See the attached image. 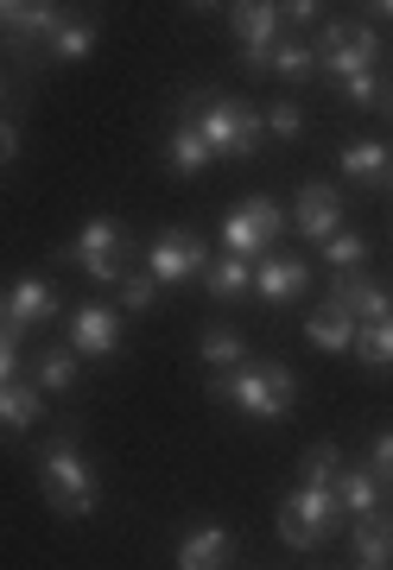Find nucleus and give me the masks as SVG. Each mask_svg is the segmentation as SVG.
Here are the masks:
<instances>
[{"label":"nucleus","mask_w":393,"mask_h":570,"mask_svg":"<svg viewBox=\"0 0 393 570\" xmlns=\"http://www.w3.org/2000/svg\"><path fill=\"white\" fill-rule=\"evenodd\" d=\"M39 482H45V501L63 513V520H83V513L102 508V482H96V463L83 456V438L77 425H63L39 456Z\"/></svg>","instance_id":"nucleus-1"},{"label":"nucleus","mask_w":393,"mask_h":570,"mask_svg":"<svg viewBox=\"0 0 393 570\" xmlns=\"http://www.w3.org/2000/svg\"><path fill=\"white\" fill-rule=\"evenodd\" d=\"M185 121H197V134L209 140L216 159H254L261 140H267L261 108L242 102V96H223V89H197V96L185 102Z\"/></svg>","instance_id":"nucleus-2"},{"label":"nucleus","mask_w":393,"mask_h":570,"mask_svg":"<svg viewBox=\"0 0 393 570\" xmlns=\"http://www.w3.org/2000/svg\"><path fill=\"white\" fill-rule=\"evenodd\" d=\"M209 400H235L248 419H286L298 400V374L286 362H242L209 374Z\"/></svg>","instance_id":"nucleus-3"},{"label":"nucleus","mask_w":393,"mask_h":570,"mask_svg":"<svg viewBox=\"0 0 393 570\" xmlns=\"http://www.w3.org/2000/svg\"><path fill=\"white\" fill-rule=\"evenodd\" d=\"M58 261L77 266V273H89L96 285H121L127 266H134V235H127L115 216H89V228H83L70 247H63Z\"/></svg>","instance_id":"nucleus-4"},{"label":"nucleus","mask_w":393,"mask_h":570,"mask_svg":"<svg viewBox=\"0 0 393 570\" xmlns=\"http://www.w3.org/2000/svg\"><path fill=\"white\" fill-rule=\"evenodd\" d=\"M350 513H343V501H336V489H298L279 501V539H286L292 551H317L324 539H331L336 527H343Z\"/></svg>","instance_id":"nucleus-5"},{"label":"nucleus","mask_w":393,"mask_h":570,"mask_svg":"<svg viewBox=\"0 0 393 570\" xmlns=\"http://www.w3.org/2000/svg\"><path fill=\"white\" fill-rule=\"evenodd\" d=\"M279 235H286V216H279V204H273V197H242V204L228 209V223H223L228 254H242L248 266L267 261Z\"/></svg>","instance_id":"nucleus-6"},{"label":"nucleus","mask_w":393,"mask_h":570,"mask_svg":"<svg viewBox=\"0 0 393 570\" xmlns=\"http://www.w3.org/2000/svg\"><path fill=\"white\" fill-rule=\"evenodd\" d=\"M374 58H381V32L374 26H324V39H317V70L331 82H350V77H369Z\"/></svg>","instance_id":"nucleus-7"},{"label":"nucleus","mask_w":393,"mask_h":570,"mask_svg":"<svg viewBox=\"0 0 393 570\" xmlns=\"http://www.w3.org/2000/svg\"><path fill=\"white\" fill-rule=\"evenodd\" d=\"M228 26H235L242 51H248V77H261L273 45H279V7L273 0H242V7H228Z\"/></svg>","instance_id":"nucleus-8"},{"label":"nucleus","mask_w":393,"mask_h":570,"mask_svg":"<svg viewBox=\"0 0 393 570\" xmlns=\"http://www.w3.org/2000/svg\"><path fill=\"white\" fill-rule=\"evenodd\" d=\"M146 266H153V279L159 285H185V279H204V242L190 235V228H166L159 242H153V254H146Z\"/></svg>","instance_id":"nucleus-9"},{"label":"nucleus","mask_w":393,"mask_h":570,"mask_svg":"<svg viewBox=\"0 0 393 570\" xmlns=\"http://www.w3.org/2000/svg\"><path fill=\"white\" fill-rule=\"evenodd\" d=\"M63 13L58 7H32V0H0V32H7V45L20 51V58H32V45H51L58 39Z\"/></svg>","instance_id":"nucleus-10"},{"label":"nucleus","mask_w":393,"mask_h":570,"mask_svg":"<svg viewBox=\"0 0 393 570\" xmlns=\"http://www.w3.org/2000/svg\"><path fill=\"white\" fill-rule=\"evenodd\" d=\"M331 298L350 311L355 324H387V317H393V292H387V285H374L362 266L336 273V279H331Z\"/></svg>","instance_id":"nucleus-11"},{"label":"nucleus","mask_w":393,"mask_h":570,"mask_svg":"<svg viewBox=\"0 0 393 570\" xmlns=\"http://www.w3.org/2000/svg\"><path fill=\"white\" fill-rule=\"evenodd\" d=\"M51 317H58V285H51V279H20L7 298H0V324L13 330V336H20V330L51 324Z\"/></svg>","instance_id":"nucleus-12"},{"label":"nucleus","mask_w":393,"mask_h":570,"mask_svg":"<svg viewBox=\"0 0 393 570\" xmlns=\"http://www.w3.org/2000/svg\"><path fill=\"white\" fill-rule=\"evenodd\" d=\"M286 223H298V235H311V242H331L336 228H343L336 184H298V204H292Z\"/></svg>","instance_id":"nucleus-13"},{"label":"nucleus","mask_w":393,"mask_h":570,"mask_svg":"<svg viewBox=\"0 0 393 570\" xmlns=\"http://www.w3.org/2000/svg\"><path fill=\"white\" fill-rule=\"evenodd\" d=\"M115 343H121V311H108V305H83V311H70V348L77 355H115Z\"/></svg>","instance_id":"nucleus-14"},{"label":"nucleus","mask_w":393,"mask_h":570,"mask_svg":"<svg viewBox=\"0 0 393 570\" xmlns=\"http://www.w3.org/2000/svg\"><path fill=\"white\" fill-rule=\"evenodd\" d=\"M228 558H235V532L216 520L185 532V546H178V570H228Z\"/></svg>","instance_id":"nucleus-15"},{"label":"nucleus","mask_w":393,"mask_h":570,"mask_svg":"<svg viewBox=\"0 0 393 570\" xmlns=\"http://www.w3.org/2000/svg\"><path fill=\"white\" fill-rule=\"evenodd\" d=\"M305 261L298 254H267V261H254V292L267 298V305H286V298H298L305 292Z\"/></svg>","instance_id":"nucleus-16"},{"label":"nucleus","mask_w":393,"mask_h":570,"mask_svg":"<svg viewBox=\"0 0 393 570\" xmlns=\"http://www.w3.org/2000/svg\"><path fill=\"white\" fill-rule=\"evenodd\" d=\"M355 330H362V324H355V317H350L343 305H336V298H324V305H317V311L305 317V336H311L317 348H331V355L355 348Z\"/></svg>","instance_id":"nucleus-17"},{"label":"nucleus","mask_w":393,"mask_h":570,"mask_svg":"<svg viewBox=\"0 0 393 570\" xmlns=\"http://www.w3.org/2000/svg\"><path fill=\"white\" fill-rule=\"evenodd\" d=\"M197 362L216 367V374H223V367H242V362H248V336H242V330H228V324H209L204 336H197Z\"/></svg>","instance_id":"nucleus-18"},{"label":"nucleus","mask_w":393,"mask_h":570,"mask_svg":"<svg viewBox=\"0 0 393 570\" xmlns=\"http://www.w3.org/2000/svg\"><path fill=\"white\" fill-rule=\"evenodd\" d=\"M166 159H171V171H178V178H197L216 153H209V140L197 134V121H178V127H171V140H166Z\"/></svg>","instance_id":"nucleus-19"},{"label":"nucleus","mask_w":393,"mask_h":570,"mask_svg":"<svg viewBox=\"0 0 393 570\" xmlns=\"http://www.w3.org/2000/svg\"><path fill=\"white\" fill-rule=\"evenodd\" d=\"M355 551H362V564H393V513H362L350 527Z\"/></svg>","instance_id":"nucleus-20"},{"label":"nucleus","mask_w":393,"mask_h":570,"mask_svg":"<svg viewBox=\"0 0 393 570\" xmlns=\"http://www.w3.org/2000/svg\"><path fill=\"white\" fill-rule=\"evenodd\" d=\"M204 285H209V298H223L228 305V298H242V292L254 285V266L242 261V254H223V261L204 266Z\"/></svg>","instance_id":"nucleus-21"},{"label":"nucleus","mask_w":393,"mask_h":570,"mask_svg":"<svg viewBox=\"0 0 393 570\" xmlns=\"http://www.w3.org/2000/svg\"><path fill=\"white\" fill-rule=\"evenodd\" d=\"M387 146L381 140H355V146H343V171H350L355 184H387Z\"/></svg>","instance_id":"nucleus-22"},{"label":"nucleus","mask_w":393,"mask_h":570,"mask_svg":"<svg viewBox=\"0 0 393 570\" xmlns=\"http://www.w3.org/2000/svg\"><path fill=\"white\" fill-rule=\"evenodd\" d=\"M32 419H39V387H32V381H7V387H0V425L26 431Z\"/></svg>","instance_id":"nucleus-23"},{"label":"nucleus","mask_w":393,"mask_h":570,"mask_svg":"<svg viewBox=\"0 0 393 570\" xmlns=\"http://www.w3.org/2000/svg\"><path fill=\"white\" fill-rule=\"evenodd\" d=\"M331 489H336V501H343V513H355V520H362V513H374V494H381V482H374L369 469H343Z\"/></svg>","instance_id":"nucleus-24"},{"label":"nucleus","mask_w":393,"mask_h":570,"mask_svg":"<svg viewBox=\"0 0 393 570\" xmlns=\"http://www.w3.org/2000/svg\"><path fill=\"white\" fill-rule=\"evenodd\" d=\"M96 39H102V26H96V20H63L58 39H51V58L77 63V58H89V51H96Z\"/></svg>","instance_id":"nucleus-25"},{"label":"nucleus","mask_w":393,"mask_h":570,"mask_svg":"<svg viewBox=\"0 0 393 570\" xmlns=\"http://www.w3.org/2000/svg\"><path fill=\"white\" fill-rule=\"evenodd\" d=\"M267 70H273V77H286V82H311V77H317V51L298 45V39H286V45H273Z\"/></svg>","instance_id":"nucleus-26"},{"label":"nucleus","mask_w":393,"mask_h":570,"mask_svg":"<svg viewBox=\"0 0 393 570\" xmlns=\"http://www.w3.org/2000/svg\"><path fill=\"white\" fill-rule=\"evenodd\" d=\"M39 393H70L77 387V348H45L39 355Z\"/></svg>","instance_id":"nucleus-27"},{"label":"nucleus","mask_w":393,"mask_h":570,"mask_svg":"<svg viewBox=\"0 0 393 570\" xmlns=\"http://www.w3.org/2000/svg\"><path fill=\"white\" fill-rule=\"evenodd\" d=\"M355 355L369 367H393V317L387 324H362L355 330Z\"/></svg>","instance_id":"nucleus-28"},{"label":"nucleus","mask_w":393,"mask_h":570,"mask_svg":"<svg viewBox=\"0 0 393 570\" xmlns=\"http://www.w3.org/2000/svg\"><path fill=\"white\" fill-rule=\"evenodd\" d=\"M336 475H343V450L336 444H311L305 450V482L311 489H331Z\"/></svg>","instance_id":"nucleus-29"},{"label":"nucleus","mask_w":393,"mask_h":570,"mask_svg":"<svg viewBox=\"0 0 393 570\" xmlns=\"http://www.w3.org/2000/svg\"><path fill=\"white\" fill-rule=\"evenodd\" d=\"M324 261H331L336 273H350V266H362V261H369V242H362L355 228H336L331 242H324Z\"/></svg>","instance_id":"nucleus-30"},{"label":"nucleus","mask_w":393,"mask_h":570,"mask_svg":"<svg viewBox=\"0 0 393 570\" xmlns=\"http://www.w3.org/2000/svg\"><path fill=\"white\" fill-rule=\"evenodd\" d=\"M261 121H267L273 140H305V115H298V102H273V108H261Z\"/></svg>","instance_id":"nucleus-31"},{"label":"nucleus","mask_w":393,"mask_h":570,"mask_svg":"<svg viewBox=\"0 0 393 570\" xmlns=\"http://www.w3.org/2000/svg\"><path fill=\"white\" fill-rule=\"evenodd\" d=\"M153 298H159V279L153 273H127L121 279V311H153Z\"/></svg>","instance_id":"nucleus-32"},{"label":"nucleus","mask_w":393,"mask_h":570,"mask_svg":"<svg viewBox=\"0 0 393 570\" xmlns=\"http://www.w3.org/2000/svg\"><path fill=\"white\" fill-rule=\"evenodd\" d=\"M343 96H350L355 108H381V96H387V82H381V70H369V77H350V82H336Z\"/></svg>","instance_id":"nucleus-33"},{"label":"nucleus","mask_w":393,"mask_h":570,"mask_svg":"<svg viewBox=\"0 0 393 570\" xmlns=\"http://www.w3.org/2000/svg\"><path fill=\"white\" fill-rule=\"evenodd\" d=\"M369 475H374V482H393V431H381V438H374V450H369Z\"/></svg>","instance_id":"nucleus-34"},{"label":"nucleus","mask_w":393,"mask_h":570,"mask_svg":"<svg viewBox=\"0 0 393 570\" xmlns=\"http://www.w3.org/2000/svg\"><path fill=\"white\" fill-rule=\"evenodd\" d=\"M13 159H20V127L0 115V165H13Z\"/></svg>","instance_id":"nucleus-35"},{"label":"nucleus","mask_w":393,"mask_h":570,"mask_svg":"<svg viewBox=\"0 0 393 570\" xmlns=\"http://www.w3.org/2000/svg\"><path fill=\"white\" fill-rule=\"evenodd\" d=\"M13 362H20V355H13V330L0 324V387L13 381Z\"/></svg>","instance_id":"nucleus-36"},{"label":"nucleus","mask_w":393,"mask_h":570,"mask_svg":"<svg viewBox=\"0 0 393 570\" xmlns=\"http://www.w3.org/2000/svg\"><path fill=\"white\" fill-rule=\"evenodd\" d=\"M317 13H324L317 0H298V7H279V20H298V26H305V20H317Z\"/></svg>","instance_id":"nucleus-37"},{"label":"nucleus","mask_w":393,"mask_h":570,"mask_svg":"<svg viewBox=\"0 0 393 570\" xmlns=\"http://www.w3.org/2000/svg\"><path fill=\"white\" fill-rule=\"evenodd\" d=\"M381 108H387V115H393V82H387V96H381Z\"/></svg>","instance_id":"nucleus-38"},{"label":"nucleus","mask_w":393,"mask_h":570,"mask_svg":"<svg viewBox=\"0 0 393 570\" xmlns=\"http://www.w3.org/2000/svg\"><path fill=\"white\" fill-rule=\"evenodd\" d=\"M387 190H393V165H387Z\"/></svg>","instance_id":"nucleus-39"},{"label":"nucleus","mask_w":393,"mask_h":570,"mask_svg":"<svg viewBox=\"0 0 393 570\" xmlns=\"http://www.w3.org/2000/svg\"><path fill=\"white\" fill-rule=\"evenodd\" d=\"M362 570H387V564H362Z\"/></svg>","instance_id":"nucleus-40"}]
</instances>
